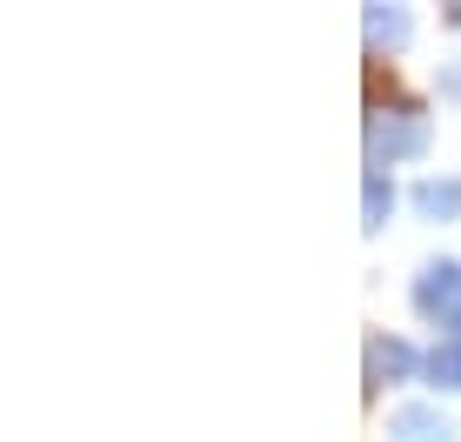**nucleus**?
Masks as SVG:
<instances>
[{"label": "nucleus", "instance_id": "0eeeda50", "mask_svg": "<svg viewBox=\"0 0 461 442\" xmlns=\"http://www.w3.org/2000/svg\"><path fill=\"white\" fill-rule=\"evenodd\" d=\"M361 208H368V228H381V221H388V208H394V188L381 181V175H368V195H361Z\"/></svg>", "mask_w": 461, "mask_h": 442}, {"label": "nucleus", "instance_id": "423d86ee", "mask_svg": "<svg viewBox=\"0 0 461 442\" xmlns=\"http://www.w3.org/2000/svg\"><path fill=\"white\" fill-rule=\"evenodd\" d=\"M428 375H435L441 389H461V342H448V349L428 355Z\"/></svg>", "mask_w": 461, "mask_h": 442}, {"label": "nucleus", "instance_id": "f257e3e1", "mask_svg": "<svg viewBox=\"0 0 461 442\" xmlns=\"http://www.w3.org/2000/svg\"><path fill=\"white\" fill-rule=\"evenodd\" d=\"M415 308L435 315V322H455V328H461V262H428V268H421Z\"/></svg>", "mask_w": 461, "mask_h": 442}, {"label": "nucleus", "instance_id": "7ed1b4c3", "mask_svg": "<svg viewBox=\"0 0 461 442\" xmlns=\"http://www.w3.org/2000/svg\"><path fill=\"white\" fill-rule=\"evenodd\" d=\"M421 362H415V349L408 342H368V382L381 389V382H408Z\"/></svg>", "mask_w": 461, "mask_h": 442}, {"label": "nucleus", "instance_id": "6e6552de", "mask_svg": "<svg viewBox=\"0 0 461 442\" xmlns=\"http://www.w3.org/2000/svg\"><path fill=\"white\" fill-rule=\"evenodd\" d=\"M368 34H375V41H402V34H408V14L375 7V14H368Z\"/></svg>", "mask_w": 461, "mask_h": 442}, {"label": "nucleus", "instance_id": "39448f33", "mask_svg": "<svg viewBox=\"0 0 461 442\" xmlns=\"http://www.w3.org/2000/svg\"><path fill=\"white\" fill-rule=\"evenodd\" d=\"M415 208L435 215V221L461 215V181H421V188H415Z\"/></svg>", "mask_w": 461, "mask_h": 442}, {"label": "nucleus", "instance_id": "20e7f679", "mask_svg": "<svg viewBox=\"0 0 461 442\" xmlns=\"http://www.w3.org/2000/svg\"><path fill=\"white\" fill-rule=\"evenodd\" d=\"M394 442H448V422L435 409H402L394 416Z\"/></svg>", "mask_w": 461, "mask_h": 442}, {"label": "nucleus", "instance_id": "f03ea898", "mask_svg": "<svg viewBox=\"0 0 461 442\" xmlns=\"http://www.w3.org/2000/svg\"><path fill=\"white\" fill-rule=\"evenodd\" d=\"M421 141H428V128H421V115H388V121H375L368 148H375V161H394V154H415Z\"/></svg>", "mask_w": 461, "mask_h": 442}]
</instances>
